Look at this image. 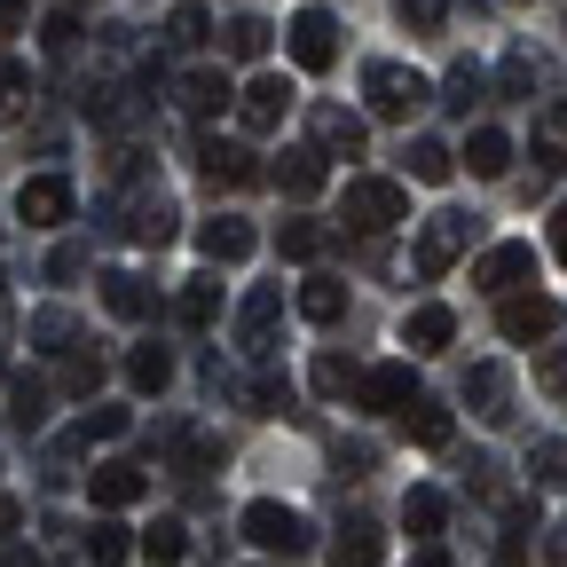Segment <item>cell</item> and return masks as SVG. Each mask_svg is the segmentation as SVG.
Masks as SVG:
<instances>
[{
	"mask_svg": "<svg viewBox=\"0 0 567 567\" xmlns=\"http://www.w3.org/2000/svg\"><path fill=\"white\" fill-rule=\"evenodd\" d=\"M339 221H347L354 237H386V229L410 221V189H402V182H379V174H354L347 197H339Z\"/></svg>",
	"mask_w": 567,
	"mask_h": 567,
	"instance_id": "1",
	"label": "cell"
},
{
	"mask_svg": "<svg viewBox=\"0 0 567 567\" xmlns=\"http://www.w3.org/2000/svg\"><path fill=\"white\" fill-rule=\"evenodd\" d=\"M363 95H371V118H417L425 103H434V87H425L410 63H371L363 71Z\"/></svg>",
	"mask_w": 567,
	"mask_h": 567,
	"instance_id": "2",
	"label": "cell"
},
{
	"mask_svg": "<svg viewBox=\"0 0 567 567\" xmlns=\"http://www.w3.org/2000/svg\"><path fill=\"white\" fill-rule=\"evenodd\" d=\"M473 245V221L465 213H425L417 221V276H450Z\"/></svg>",
	"mask_w": 567,
	"mask_h": 567,
	"instance_id": "3",
	"label": "cell"
},
{
	"mask_svg": "<svg viewBox=\"0 0 567 567\" xmlns=\"http://www.w3.org/2000/svg\"><path fill=\"white\" fill-rule=\"evenodd\" d=\"M496 331H505L513 347H544V339L559 331V300H544V292H505V300H496Z\"/></svg>",
	"mask_w": 567,
	"mask_h": 567,
	"instance_id": "4",
	"label": "cell"
},
{
	"mask_svg": "<svg viewBox=\"0 0 567 567\" xmlns=\"http://www.w3.org/2000/svg\"><path fill=\"white\" fill-rule=\"evenodd\" d=\"M245 544H260V551H284V559H292V551H308V520L292 513V505H268V496H260V505H245Z\"/></svg>",
	"mask_w": 567,
	"mask_h": 567,
	"instance_id": "5",
	"label": "cell"
},
{
	"mask_svg": "<svg viewBox=\"0 0 567 567\" xmlns=\"http://www.w3.org/2000/svg\"><path fill=\"white\" fill-rule=\"evenodd\" d=\"M417 402V379H410V363H371L363 379H354V410H386V417H402Z\"/></svg>",
	"mask_w": 567,
	"mask_h": 567,
	"instance_id": "6",
	"label": "cell"
},
{
	"mask_svg": "<svg viewBox=\"0 0 567 567\" xmlns=\"http://www.w3.org/2000/svg\"><path fill=\"white\" fill-rule=\"evenodd\" d=\"M197 174H205L213 189H252V182H260L252 151H245V142H221V134H205V142H197Z\"/></svg>",
	"mask_w": 567,
	"mask_h": 567,
	"instance_id": "7",
	"label": "cell"
},
{
	"mask_svg": "<svg viewBox=\"0 0 567 567\" xmlns=\"http://www.w3.org/2000/svg\"><path fill=\"white\" fill-rule=\"evenodd\" d=\"M17 221L63 229V221H71V182H63V174H32V182L17 189Z\"/></svg>",
	"mask_w": 567,
	"mask_h": 567,
	"instance_id": "8",
	"label": "cell"
},
{
	"mask_svg": "<svg viewBox=\"0 0 567 567\" xmlns=\"http://www.w3.org/2000/svg\"><path fill=\"white\" fill-rule=\"evenodd\" d=\"M528 276H536V252H528V245H488V252L473 260V284H481V292H496V300L520 292Z\"/></svg>",
	"mask_w": 567,
	"mask_h": 567,
	"instance_id": "9",
	"label": "cell"
},
{
	"mask_svg": "<svg viewBox=\"0 0 567 567\" xmlns=\"http://www.w3.org/2000/svg\"><path fill=\"white\" fill-rule=\"evenodd\" d=\"M87 496H95L103 513H126V505H142V496H151V473L126 465V457H111V465L87 473Z\"/></svg>",
	"mask_w": 567,
	"mask_h": 567,
	"instance_id": "10",
	"label": "cell"
},
{
	"mask_svg": "<svg viewBox=\"0 0 567 567\" xmlns=\"http://www.w3.org/2000/svg\"><path fill=\"white\" fill-rule=\"evenodd\" d=\"M268 182H276L284 197H300V205H308V197H323V182H331V158L316 151V142H308V151H284V158L268 166Z\"/></svg>",
	"mask_w": 567,
	"mask_h": 567,
	"instance_id": "11",
	"label": "cell"
},
{
	"mask_svg": "<svg viewBox=\"0 0 567 567\" xmlns=\"http://www.w3.org/2000/svg\"><path fill=\"white\" fill-rule=\"evenodd\" d=\"M292 63H300V71H331V63H339V24H331L323 9H300V17H292Z\"/></svg>",
	"mask_w": 567,
	"mask_h": 567,
	"instance_id": "12",
	"label": "cell"
},
{
	"mask_svg": "<svg viewBox=\"0 0 567 567\" xmlns=\"http://www.w3.org/2000/svg\"><path fill=\"white\" fill-rule=\"evenodd\" d=\"M379 559H386V528L371 513H347L331 536V567H379Z\"/></svg>",
	"mask_w": 567,
	"mask_h": 567,
	"instance_id": "13",
	"label": "cell"
},
{
	"mask_svg": "<svg viewBox=\"0 0 567 567\" xmlns=\"http://www.w3.org/2000/svg\"><path fill=\"white\" fill-rule=\"evenodd\" d=\"M284 111H292V80H276V71H260V80L237 95V118H245L252 134H276V126H284Z\"/></svg>",
	"mask_w": 567,
	"mask_h": 567,
	"instance_id": "14",
	"label": "cell"
},
{
	"mask_svg": "<svg viewBox=\"0 0 567 567\" xmlns=\"http://www.w3.org/2000/svg\"><path fill=\"white\" fill-rule=\"evenodd\" d=\"M308 126H316V151H323V158H363V142H371V134H363V118L339 111V103H316V111H308Z\"/></svg>",
	"mask_w": 567,
	"mask_h": 567,
	"instance_id": "15",
	"label": "cell"
},
{
	"mask_svg": "<svg viewBox=\"0 0 567 567\" xmlns=\"http://www.w3.org/2000/svg\"><path fill=\"white\" fill-rule=\"evenodd\" d=\"M276 323H284V292H268V284H260V292L237 308V339H245V354H268V347H276Z\"/></svg>",
	"mask_w": 567,
	"mask_h": 567,
	"instance_id": "16",
	"label": "cell"
},
{
	"mask_svg": "<svg viewBox=\"0 0 567 567\" xmlns=\"http://www.w3.org/2000/svg\"><path fill=\"white\" fill-rule=\"evenodd\" d=\"M457 166H473V182H496V174H513V142L496 134V126H473L465 151H457Z\"/></svg>",
	"mask_w": 567,
	"mask_h": 567,
	"instance_id": "17",
	"label": "cell"
},
{
	"mask_svg": "<svg viewBox=\"0 0 567 567\" xmlns=\"http://www.w3.org/2000/svg\"><path fill=\"white\" fill-rule=\"evenodd\" d=\"M229 103H237L229 71H189V80H182V111H189V118H221Z\"/></svg>",
	"mask_w": 567,
	"mask_h": 567,
	"instance_id": "18",
	"label": "cell"
},
{
	"mask_svg": "<svg viewBox=\"0 0 567 567\" xmlns=\"http://www.w3.org/2000/svg\"><path fill=\"white\" fill-rule=\"evenodd\" d=\"M465 402H473V410H481L488 425H505V417H513V379L496 371V363H481V371L465 379Z\"/></svg>",
	"mask_w": 567,
	"mask_h": 567,
	"instance_id": "19",
	"label": "cell"
},
{
	"mask_svg": "<svg viewBox=\"0 0 567 567\" xmlns=\"http://www.w3.org/2000/svg\"><path fill=\"white\" fill-rule=\"evenodd\" d=\"M402 339H410V354H434V347H450V339H457V316H450V308H434V300H425V308H410V323H402Z\"/></svg>",
	"mask_w": 567,
	"mask_h": 567,
	"instance_id": "20",
	"label": "cell"
},
{
	"mask_svg": "<svg viewBox=\"0 0 567 567\" xmlns=\"http://www.w3.org/2000/svg\"><path fill=\"white\" fill-rule=\"evenodd\" d=\"M103 308L118 316V323H142V316H151V284H142V276H103Z\"/></svg>",
	"mask_w": 567,
	"mask_h": 567,
	"instance_id": "21",
	"label": "cell"
},
{
	"mask_svg": "<svg viewBox=\"0 0 567 567\" xmlns=\"http://www.w3.org/2000/svg\"><path fill=\"white\" fill-rule=\"evenodd\" d=\"M300 316H308V323H339V316H347V284H339V276H308V284H300Z\"/></svg>",
	"mask_w": 567,
	"mask_h": 567,
	"instance_id": "22",
	"label": "cell"
},
{
	"mask_svg": "<svg viewBox=\"0 0 567 567\" xmlns=\"http://www.w3.org/2000/svg\"><path fill=\"white\" fill-rule=\"evenodd\" d=\"M126 379H134V394H166V379H174V354L151 339V347H134L126 354Z\"/></svg>",
	"mask_w": 567,
	"mask_h": 567,
	"instance_id": "23",
	"label": "cell"
},
{
	"mask_svg": "<svg viewBox=\"0 0 567 567\" xmlns=\"http://www.w3.org/2000/svg\"><path fill=\"white\" fill-rule=\"evenodd\" d=\"M442 520H450V496L442 488H410L402 496V528L410 536H442Z\"/></svg>",
	"mask_w": 567,
	"mask_h": 567,
	"instance_id": "24",
	"label": "cell"
},
{
	"mask_svg": "<svg viewBox=\"0 0 567 567\" xmlns=\"http://www.w3.org/2000/svg\"><path fill=\"white\" fill-rule=\"evenodd\" d=\"M134 551L151 559V567H182V559H189V528H182V520H158V528H142Z\"/></svg>",
	"mask_w": 567,
	"mask_h": 567,
	"instance_id": "25",
	"label": "cell"
},
{
	"mask_svg": "<svg viewBox=\"0 0 567 567\" xmlns=\"http://www.w3.org/2000/svg\"><path fill=\"white\" fill-rule=\"evenodd\" d=\"M126 237H134V245H174V205H166V197H142L134 221H126Z\"/></svg>",
	"mask_w": 567,
	"mask_h": 567,
	"instance_id": "26",
	"label": "cell"
},
{
	"mask_svg": "<svg viewBox=\"0 0 567 567\" xmlns=\"http://www.w3.org/2000/svg\"><path fill=\"white\" fill-rule=\"evenodd\" d=\"M402 425H410V442H425V450H450V410H442V402H425V394H417V402L402 410Z\"/></svg>",
	"mask_w": 567,
	"mask_h": 567,
	"instance_id": "27",
	"label": "cell"
},
{
	"mask_svg": "<svg viewBox=\"0 0 567 567\" xmlns=\"http://www.w3.org/2000/svg\"><path fill=\"white\" fill-rule=\"evenodd\" d=\"M197 245H205V260H245V252H252V229H245V221H205Z\"/></svg>",
	"mask_w": 567,
	"mask_h": 567,
	"instance_id": "28",
	"label": "cell"
},
{
	"mask_svg": "<svg viewBox=\"0 0 567 567\" xmlns=\"http://www.w3.org/2000/svg\"><path fill=\"white\" fill-rule=\"evenodd\" d=\"M450 174H457V151H450V142H434V134L410 142V182H450Z\"/></svg>",
	"mask_w": 567,
	"mask_h": 567,
	"instance_id": "29",
	"label": "cell"
},
{
	"mask_svg": "<svg viewBox=\"0 0 567 567\" xmlns=\"http://www.w3.org/2000/svg\"><path fill=\"white\" fill-rule=\"evenodd\" d=\"M174 316H182L189 331H205L213 316H221V284H205V276H197V284H182V300H174Z\"/></svg>",
	"mask_w": 567,
	"mask_h": 567,
	"instance_id": "30",
	"label": "cell"
},
{
	"mask_svg": "<svg viewBox=\"0 0 567 567\" xmlns=\"http://www.w3.org/2000/svg\"><path fill=\"white\" fill-rule=\"evenodd\" d=\"M567 166V103L544 111V142H536V174H559Z\"/></svg>",
	"mask_w": 567,
	"mask_h": 567,
	"instance_id": "31",
	"label": "cell"
},
{
	"mask_svg": "<svg viewBox=\"0 0 567 567\" xmlns=\"http://www.w3.org/2000/svg\"><path fill=\"white\" fill-rule=\"evenodd\" d=\"M24 103H32V71L17 55H0V118H24Z\"/></svg>",
	"mask_w": 567,
	"mask_h": 567,
	"instance_id": "32",
	"label": "cell"
},
{
	"mask_svg": "<svg viewBox=\"0 0 567 567\" xmlns=\"http://www.w3.org/2000/svg\"><path fill=\"white\" fill-rule=\"evenodd\" d=\"M118 434H126V410L118 402H95L80 425H71V442H118Z\"/></svg>",
	"mask_w": 567,
	"mask_h": 567,
	"instance_id": "33",
	"label": "cell"
},
{
	"mask_svg": "<svg viewBox=\"0 0 567 567\" xmlns=\"http://www.w3.org/2000/svg\"><path fill=\"white\" fill-rule=\"evenodd\" d=\"M80 544H87V567H118V559H126V528H118V520H95Z\"/></svg>",
	"mask_w": 567,
	"mask_h": 567,
	"instance_id": "34",
	"label": "cell"
},
{
	"mask_svg": "<svg viewBox=\"0 0 567 567\" xmlns=\"http://www.w3.org/2000/svg\"><path fill=\"white\" fill-rule=\"evenodd\" d=\"M528 473H536V488H559V496H567V442H536Z\"/></svg>",
	"mask_w": 567,
	"mask_h": 567,
	"instance_id": "35",
	"label": "cell"
},
{
	"mask_svg": "<svg viewBox=\"0 0 567 567\" xmlns=\"http://www.w3.org/2000/svg\"><path fill=\"white\" fill-rule=\"evenodd\" d=\"M276 252H284V260H316V252H323V229H316V221H284V229H276Z\"/></svg>",
	"mask_w": 567,
	"mask_h": 567,
	"instance_id": "36",
	"label": "cell"
},
{
	"mask_svg": "<svg viewBox=\"0 0 567 567\" xmlns=\"http://www.w3.org/2000/svg\"><path fill=\"white\" fill-rule=\"evenodd\" d=\"M9 402H17L9 417L24 425V434H32V425H40V417H48V386H40V379H17V386H9Z\"/></svg>",
	"mask_w": 567,
	"mask_h": 567,
	"instance_id": "37",
	"label": "cell"
},
{
	"mask_svg": "<svg viewBox=\"0 0 567 567\" xmlns=\"http://www.w3.org/2000/svg\"><path fill=\"white\" fill-rule=\"evenodd\" d=\"M229 55H237V63H260V55H268V24H260V17H237V24H229Z\"/></svg>",
	"mask_w": 567,
	"mask_h": 567,
	"instance_id": "38",
	"label": "cell"
},
{
	"mask_svg": "<svg viewBox=\"0 0 567 567\" xmlns=\"http://www.w3.org/2000/svg\"><path fill=\"white\" fill-rule=\"evenodd\" d=\"M394 17H402L410 32H442V17H450V0H394Z\"/></svg>",
	"mask_w": 567,
	"mask_h": 567,
	"instance_id": "39",
	"label": "cell"
},
{
	"mask_svg": "<svg viewBox=\"0 0 567 567\" xmlns=\"http://www.w3.org/2000/svg\"><path fill=\"white\" fill-rule=\"evenodd\" d=\"M213 465H221V442H213V434H182V473L197 481V473H213Z\"/></svg>",
	"mask_w": 567,
	"mask_h": 567,
	"instance_id": "40",
	"label": "cell"
},
{
	"mask_svg": "<svg viewBox=\"0 0 567 567\" xmlns=\"http://www.w3.org/2000/svg\"><path fill=\"white\" fill-rule=\"evenodd\" d=\"M32 339H40V347L55 354V347L71 339V316H63V308H40V316H32Z\"/></svg>",
	"mask_w": 567,
	"mask_h": 567,
	"instance_id": "41",
	"label": "cell"
},
{
	"mask_svg": "<svg viewBox=\"0 0 567 567\" xmlns=\"http://www.w3.org/2000/svg\"><path fill=\"white\" fill-rule=\"evenodd\" d=\"M95 379H103V363H87V354H71V363H63V379H55V386H63V394H87Z\"/></svg>",
	"mask_w": 567,
	"mask_h": 567,
	"instance_id": "42",
	"label": "cell"
},
{
	"mask_svg": "<svg viewBox=\"0 0 567 567\" xmlns=\"http://www.w3.org/2000/svg\"><path fill=\"white\" fill-rule=\"evenodd\" d=\"M166 40H174V48H197V40H205V9H174Z\"/></svg>",
	"mask_w": 567,
	"mask_h": 567,
	"instance_id": "43",
	"label": "cell"
},
{
	"mask_svg": "<svg viewBox=\"0 0 567 567\" xmlns=\"http://www.w3.org/2000/svg\"><path fill=\"white\" fill-rule=\"evenodd\" d=\"M450 103H457V111H473V103H481V71H473V63H457V71H450Z\"/></svg>",
	"mask_w": 567,
	"mask_h": 567,
	"instance_id": "44",
	"label": "cell"
},
{
	"mask_svg": "<svg viewBox=\"0 0 567 567\" xmlns=\"http://www.w3.org/2000/svg\"><path fill=\"white\" fill-rule=\"evenodd\" d=\"M354 386V371L339 363V354H323V363H316V394H347Z\"/></svg>",
	"mask_w": 567,
	"mask_h": 567,
	"instance_id": "45",
	"label": "cell"
},
{
	"mask_svg": "<svg viewBox=\"0 0 567 567\" xmlns=\"http://www.w3.org/2000/svg\"><path fill=\"white\" fill-rule=\"evenodd\" d=\"M505 95H528V103H536V63H528V55L505 63Z\"/></svg>",
	"mask_w": 567,
	"mask_h": 567,
	"instance_id": "46",
	"label": "cell"
},
{
	"mask_svg": "<svg viewBox=\"0 0 567 567\" xmlns=\"http://www.w3.org/2000/svg\"><path fill=\"white\" fill-rule=\"evenodd\" d=\"M40 40H48V48H55V55H63V48H71V40H80V17H48V32H40Z\"/></svg>",
	"mask_w": 567,
	"mask_h": 567,
	"instance_id": "47",
	"label": "cell"
},
{
	"mask_svg": "<svg viewBox=\"0 0 567 567\" xmlns=\"http://www.w3.org/2000/svg\"><path fill=\"white\" fill-rule=\"evenodd\" d=\"M80 268H87V252H80V245H63V252L48 260V276H55V284H63V276H80Z\"/></svg>",
	"mask_w": 567,
	"mask_h": 567,
	"instance_id": "48",
	"label": "cell"
},
{
	"mask_svg": "<svg viewBox=\"0 0 567 567\" xmlns=\"http://www.w3.org/2000/svg\"><path fill=\"white\" fill-rule=\"evenodd\" d=\"M551 260H559V268H567V205H559V213H551Z\"/></svg>",
	"mask_w": 567,
	"mask_h": 567,
	"instance_id": "49",
	"label": "cell"
},
{
	"mask_svg": "<svg viewBox=\"0 0 567 567\" xmlns=\"http://www.w3.org/2000/svg\"><path fill=\"white\" fill-rule=\"evenodd\" d=\"M410 567H457V559H450V551H442V544H425V551H417V559H410Z\"/></svg>",
	"mask_w": 567,
	"mask_h": 567,
	"instance_id": "50",
	"label": "cell"
},
{
	"mask_svg": "<svg viewBox=\"0 0 567 567\" xmlns=\"http://www.w3.org/2000/svg\"><path fill=\"white\" fill-rule=\"evenodd\" d=\"M0 567H40V551H24V544H9V551H0Z\"/></svg>",
	"mask_w": 567,
	"mask_h": 567,
	"instance_id": "51",
	"label": "cell"
},
{
	"mask_svg": "<svg viewBox=\"0 0 567 567\" xmlns=\"http://www.w3.org/2000/svg\"><path fill=\"white\" fill-rule=\"evenodd\" d=\"M17 520H24V505H17V496H0V536H9Z\"/></svg>",
	"mask_w": 567,
	"mask_h": 567,
	"instance_id": "52",
	"label": "cell"
},
{
	"mask_svg": "<svg viewBox=\"0 0 567 567\" xmlns=\"http://www.w3.org/2000/svg\"><path fill=\"white\" fill-rule=\"evenodd\" d=\"M24 24V9H17V0H0V32H17Z\"/></svg>",
	"mask_w": 567,
	"mask_h": 567,
	"instance_id": "53",
	"label": "cell"
},
{
	"mask_svg": "<svg viewBox=\"0 0 567 567\" xmlns=\"http://www.w3.org/2000/svg\"><path fill=\"white\" fill-rule=\"evenodd\" d=\"M0 386H9V363H0Z\"/></svg>",
	"mask_w": 567,
	"mask_h": 567,
	"instance_id": "54",
	"label": "cell"
},
{
	"mask_svg": "<svg viewBox=\"0 0 567 567\" xmlns=\"http://www.w3.org/2000/svg\"><path fill=\"white\" fill-rule=\"evenodd\" d=\"M0 284H9V276H0ZM0 300H9V292H0Z\"/></svg>",
	"mask_w": 567,
	"mask_h": 567,
	"instance_id": "55",
	"label": "cell"
}]
</instances>
